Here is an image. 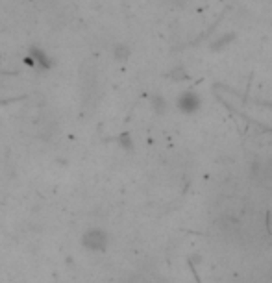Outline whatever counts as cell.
Masks as SVG:
<instances>
[{
    "mask_svg": "<svg viewBox=\"0 0 272 283\" xmlns=\"http://www.w3.org/2000/svg\"><path fill=\"white\" fill-rule=\"evenodd\" d=\"M233 39H235V34H233V32H226V34L218 36L217 39L213 41L211 50H217V52H220V50H224L226 46H230V44L233 43Z\"/></svg>",
    "mask_w": 272,
    "mask_h": 283,
    "instance_id": "obj_4",
    "label": "cell"
},
{
    "mask_svg": "<svg viewBox=\"0 0 272 283\" xmlns=\"http://www.w3.org/2000/svg\"><path fill=\"white\" fill-rule=\"evenodd\" d=\"M130 56H132V48L128 46L126 43H117L113 46V60L119 63H124L130 60Z\"/></svg>",
    "mask_w": 272,
    "mask_h": 283,
    "instance_id": "obj_5",
    "label": "cell"
},
{
    "mask_svg": "<svg viewBox=\"0 0 272 283\" xmlns=\"http://www.w3.org/2000/svg\"><path fill=\"white\" fill-rule=\"evenodd\" d=\"M26 63H28V65H32V67L43 68V70H49V68H50V58L45 54L41 48H37V46L30 48V58L26 60Z\"/></svg>",
    "mask_w": 272,
    "mask_h": 283,
    "instance_id": "obj_3",
    "label": "cell"
},
{
    "mask_svg": "<svg viewBox=\"0 0 272 283\" xmlns=\"http://www.w3.org/2000/svg\"><path fill=\"white\" fill-rule=\"evenodd\" d=\"M80 242H82V246H84L85 250H89V252H106V248H108L109 244V237L104 230L89 228L82 234Z\"/></svg>",
    "mask_w": 272,
    "mask_h": 283,
    "instance_id": "obj_1",
    "label": "cell"
},
{
    "mask_svg": "<svg viewBox=\"0 0 272 283\" xmlns=\"http://www.w3.org/2000/svg\"><path fill=\"white\" fill-rule=\"evenodd\" d=\"M170 76H172L174 80H185V78H187V70L183 67H176L174 70L170 72Z\"/></svg>",
    "mask_w": 272,
    "mask_h": 283,
    "instance_id": "obj_7",
    "label": "cell"
},
{
    "mask_svg": "<svg viewBox=\"0 0 272 283\" xmlns=\"http://www.w3.org/2000/svg\"><path fill=\"white\" fill-rule=\"evenodd\" d=\"M176 106H178V110L181 113H185V115H193L196 111L200 110V106H202V98H200L198 92L194 91H183L178 96L176 100Z\"/></svg>",
    "mask_w": 272,
    "mask_h": 283,
    "instance_id": "obj_2",
    "label": "cell"
},
{
    "mask_svg": "<svg viewBox=\"0 0 272 283\" xmlns=\"http://www.w3.org/2000/svg\"><path fill=\"white\" fill-rule=\"evenodd\" d=\"M152 108L156 111L157 115H163L165 111H167V100L163 96H154L152 98Z\"/></svg>",
    "mask_w": 272,
    "mask_h": 283,
    "instance_id": "obj_6",
    "label": "cell"
}]
</instances>
